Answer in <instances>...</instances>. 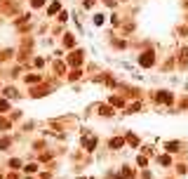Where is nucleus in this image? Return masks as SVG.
<instances>
[{"instance_id": "obj_1", "label": "nucleus", "mask_w": 188, "mask_h": 179, "mask_svg": "<svg viewBox=\"0 0 188 179\" xmlns=\"http://www.w3.org/2000/svg\"><path fill=\"white\" fill-rule=\"evenodd\" d=\"M139 64H141V66H153V64H155V54H153V52H144L141 59H139Z\"/></svg>"}, {"instance_id": "obj_2", "label": "nucleus", "mask_w": 188, "mask_h": 179, "mask_svg": "<svg viewBox=\"0 0 188 179\" xmlns=\"http://www.w3.org/2000/svg\"><path fill=\"white\" fill-rule=\"evenodd\" d=\"M68 64H71V66H80V64H82V52H80V50H78V52H71V54H68Z\"/></svg>"}, {"instance_id": "obj_3", "label": "nucleus", "mask_w": 188, "mask_h": 179, "mask_svg": "<svg viewBox=\"0 0 188 179\" xmlns=\"http://www.w3.org/2000/svg\"><path fill=\"white\" fill-rule=\"evenodd\" d=\"M157 101H162V104H172V94L162 90V92H157Z\"/></svg>"}, {"instance_id": "obj_4", "label": "nucleus", "mask_w": 188, "mask_h": 179, "mask_svg": "<svg viewBox=\"0 0 188 179\" xmlns=\"http://www.w3.org/2000/svg\"><path fill=\"white\" fill-rule=\"evenodd\" d=\"M115 177H118V179H132V177H134V172H132L129 167H122V172H120V175H115Z\"/></svg>"}, {"instance_id": "obj_5", "label": "nucleus", "mask_w": 188, "mask_h": 179, "mask_svg": "<svg viewBox=\"0 0 188 179\" xmlns=\"http://www.w3.org/2000/svg\"><path fill=\"white\" fill-rule=\"evenodd\" d=\"M122 144H125V139H122V137H115V139H111V146H113V149H120Z\"/></svg>"}, {"instance_id": "obj_6", "label": "nucleus", "mask_w": 188, "mask_h": 179, "mask_svg": "<svg viewBox=\"0 0 188 179\" xmlns=\"http://www.w3.org/2000/svg\"><path fill=\"white\" fill-rule=\"evenodd\" d=\"M85 146H87V149L92 151L94 146H96V137H94V139H92V137H87V139H85Z\"/></svg>"}, {"instance_id": "obj_7", "label": "nucleus", "mask_w": 188, "mask_h": 179, "mask_svg": "<svg viewBox=\"0 0 188 179\" xmlns=\"http://www.w3.org/2000/svg\"><path fill=\"white\" fill-rule=\"evenodd\" d=\"M127 144H132V146H139V137H134V134H127Z\"/></svg>"}, {"instance_id": "obj_8", "label": "nucleus", "mask_w": 188, "mask_h": 179, "mask_svg": "<svg viewBox=\"0 0 188 179\" xmlns=\"http://www.w3.org/2000/svg\"><path fill=\"white\" fill-rule=\"evenodd\" d=\"M125 101L120 99V97H111V106H122Z\"/></svg>"}, {"instance_id": "obj_9", "label": "nucleus", "mask_w": 188, "mask_h": 179, "mask_svg": "<svg viewBox=\"0 0 188 179\" xmlns=\"http://www.w3.org/2000/svg\"><path fill=\"white\" fill-rule=\"evenodd\" d=\"M5 97L14 99V97H17V90H14V87H7V90H5Z\"/></svg>"}, {"instance_id": "obj_10", "label": "nucleus", "mask_w": 188, "mask_h": 179, "mask_svg": "<svg viewBox=\"0 0 188 179\" xmlns=\"http://www.w3.org/2000/svg\"><path fill=\"white\" fill-rule=\"evenodd\" d=\"M63 43H66V47H73V43H75V40H73V35H71V33H68V35H66V38H63Z\"/></svg>"}, {"instance_id": "obj_11", "label": "nucleus", "mask_w": 188, "mask_h": 179, "mask_svg": "<svg viewBox=\"0 0 188 179\" xmlns=\"http://www.w3.org/2000/svg\"><path fill=\"white\" fill-rule=\"evenodd\" d=\"M59 7H61L59 2H54V5H50V14H57V12H59Z\"/></svg>"}, {"instance_id": "obj_12", "label": "nucleus", "mask_w": 188, "mask_h": 179, "mask_svg": "<svg viewBox=\"0 0 188 179\" xmlns=\"http://www.w3.org/2000/svg\"><path fill=\"white\" fill-rule=\"evenodd\" d=\"M26 83H40V76H26Z\"/></svg>"}, {"instance_id": "obj_13", "label": "nucleus", "mask_w": 188, "mask_h": 179, "mask_svg": "<svg viewBox=\"0 0 188 179\" xmlns=\"http://www.w3.org/2000/svg\"><path fill=\"white\" fill-rule=\"evenodd\" d=\"M9 167H14V170H17V167H21V163H19L17 158H12V160H9Z\"/></svg>"}, {"instance_id": "obj_14", "label": "nucleus", "mask_w": 188, "mask_h": 179, "mask_svg": "<svg viewBox=\"0 0 188 179\" xmlns=\"http://www.w3.org/2000/svg\"><path fill=\"white\" fill-rule=\"evenodd\" d=\"M99 113H101V116H111V109H106V106H101V109H99Z\"/></svg>"}, {"instance_id": "obj_15", "label": "nucleus", "mask_w": 188, "mask_h": 179, "mask_svg": "<svg viewBox=\"0 0 188 179\" xmlns=\"http://www.w3.org/2000/svg\"><path fill=\"white\" fill-rule=\"evenodd\" d=\"M7 109H9V104H7L5 99H0V111H7Z\"/></svg>"}, {"instance_id": "obj_16", "label": "nucleus", "mask_w": 188, "mask_h": 179, "mask_svg": "<svg viewBox=\"0 0 188 179\" xmlns=\"http://www.w3.org/2000/svg\"><path fill=\"white\" fill-rule=\"evenodd\" d=\"M0 127H2V130H7V127H9V120H5V118H0Z\"/></svg>"}, {"instance_id": "obj_17", "label": "nucleus", "mask_w": 188, "mask_h": 179, "mask_svg": "<svg viewBox=\"0 0 188 179\" xmlns=\"http://www.w3.org/2000/svg\"><path fill=\"white\" fill-rule=\"evenodd\" d=\"M31 5H33V7H42V5H45V0H31Z\"/></svg>"}, {"instance_id": "obj_18", "label": "nucleus", "mask_w": 188, "mask_h": 179, "mask_svg": "<svg viewBox=\"0 0 188 179\" xmlns=\"http://www.w3.org/2000/svg\"><path fill=\"white\" fill-rule=\"evenodd\" d=\"M179 149V144H176V142H172V144H167V151H176Z\"/></svg>"}, {"instance_id": "obj_19", "label": "nucleus", "mask_w": 188, "mask_h": 179, "mask_svg": "<svg viewBox=\"0 0 188 179\" xmlns=\"http://www.w3.org/2000/svg\"><path fill=\"white\" fill-rule=\"evenodd\" d=\"M35 170H38V167H35V165H26V172H28V175H33V172H35Z\"/></svg>"}]
</instances>
